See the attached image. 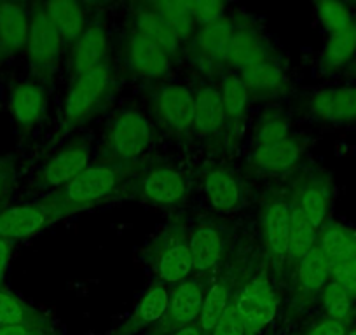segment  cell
I'll return each mask as SVG.
<instances>
[{
    "mask_svg": "<svg viewBox=\"0 0 356 335\" xmlns=\"http://www.w3.org/2000/svg\"><path fill=\"white\" fill-rule=\"evenodd\" d=\"M189 8L194 22L204 26L220 22L225 9L222 2H215V0H196V2H189Z\"/></svg>",
    "mask_w": 356,
    "mask_h": 335,
    "instance_id": "obj_39",
    "label": "cell"
},
{
    "mask_svg": "<svg viewBox=\"0 0 356 335\" xmlns=\"http://www.w3.org/2000/svg\"><path fill=\"white\" fill-rule=\"evenodd\" d=\"M111 88V72L107 67L77 75L63 105L65 124L75 126L86 121L102 104Z\"/></svg>",
    "mask_w": 356,
    "mask_h": 335,
    "instance_id": "obj_3",
    "label": "cell"
},
{
    "mask_svg": "<svg viewBox=\"0 0 356 335\" xmlns=\"http://www.w3.org/2000/svg\"><path fill=\"white\" fill-rule=\"evenodd\" d=\"M290 220H292V208L286 201L275 199L267 204L264 215V232H266L267 248L275 259H285L289 254Z\"/></svg>",
    "mask_w": 356,
    "mask_h": 335,
    "instance_id": "obj_13",
    "label": "cell"
},
{
    "mask_svg": "<svg viewBox=\"0 0 356 335\" xmlns=\"http://www.w3.org/2000/svg\"><path fill=\"white\" fill-rule=\"evenodd\" d=\"M241 79L250 91L269 93V91H276L283 84V72L278 65L271 61H262L255 67L243 70Z\"/></svg>",
    "mask_w": 356,
    "mask_h": 335,
    "instance_id": "obj_31",
    "label": "cell"
},
{
    "mask_svg": "<svg viewBox=\"0 0 356 335\" xmlns=\"http://www.w3.org/2000/svg\"><path fill=\"white\" fill-rule=\"evenodd\" d=\"M318 243V229L307 220L302 211L297 206L292 208V220H290V239L289 254L290 261L299 262L304 255L314 248Z\"/></svg>",
    "mask_w": 356,
    "mask_h": 335,
    "instance_id": "obj_27",
    "label": "cell"
},
{
    "mask_svg": "<svg viewBox=\"0 0 356 335\" xmlns=\"http://www.w3.org/2000/svg\"><path fill=\"white\" fill-rule=\"evenodd\" d=\"M297 276H299L300 286L307 292H318L327 286L332 278V262L323 250L318 246L311 248L299 262H297Z\"/></svg>",
    "mask_w": 356,
    "mask_h": 335,
    "instance_id": "obj_22",
    "label": "cell"
},
{
    "mask_svg": "<svg viewBox=\"0 0 356 335\" xmlns=\"http://www.w3.org/2000/svg\"><path fill=\"white\" fill-rule=\"evenodd\" d=\"M61 44H63V39L47 16L44 6L35 8L33 15L30 16L26 53H29L30 67L37 75L47 77L56 70L61 54Z\"/></svg>",
    "mask_w": 356,
    "mask_h": 335,
    "instance_id": "obj_2",
    "label": "cell"
},
{
    "mask_svg": "<svg viewBox=\"0 0 356 335\" xmlns=\"http://www.w3.org/2000/svg\"><path fill=\"white\" fill-rule=\"evenodd\" d=\"M49 220L46 203L16 204L0 210V239L16 241L42 231Z\"/></svg>",
    "mask_w": 356,
    "mask_h": 335,
    "instance_id": "obj_7",
    "label": "cell"
},
{
    "mask_svg": "<svg viewBox=\"0 0 356 335\" xmlns=\"http://www.w3.org/2000/svg\"><path fill=\"white\" fill-rule=\"evenodd\" d=\"M29 307L15 297L13 293L0 290V327L4 325H29L30 323Z\"/></svg>",
    "mask_w": 356,
    "mask_h": 335,
    "instance_id": "obj_38",
    "label": "cell"
},
{
    "mask_svg": "<svg viewBox=\"0 0 356 335\" xmlns=\"http://www.w3.org/2000/svg\"><path fill=\"white\" fill-rule=\"evenodd\" d=\"M173 335H201V328L197 325H186L178 328Z\"/></svg>",
    "mask_w": 356,
    "mask_h": 335,
    "instance_id": "obj_47",
    "label": "cell"
},
{
    "mask_svg": "<svg viewBox=\"0 0 356 335\" xmlns=\"http://www.w3.org/2000/svg\"><path fill=\"white\" fill-rule=\"evenodd\" d=\"M142 194L152 203L170 206L180 203L186 197L187 186L180 173L171 168L161 166L143 177Z\"/></svg>",
    "mask_w": 356,
    "mask_h": 335,
    "instance_id": "obj_12",
    "label": "cell"
},
{
    "mask_svg": "<svg viewBox=\"0 0 356 335\" xmlns=\"http://www.w3.org/2000/svg\"><path fill=\"white\" fill-rule=\"evenodd\" d=\"M321 300H323L325 313H327L328 320L341 321L344 323L353 311V295L346 288H342L337 281L330 279L327 286L321 293Z\"/></svg>",
    "mask_w": 356,
    "mask_h": 335,
    "instance_id": "obj_34",
    "label": "cell"
},
{
    "mask_svg": "<svg viewBox=\"0 0 356 335\" xmlns=\"http://www.w3.org/2000/svg\"><path fill=\"white\" fill-rule=\"evenodd\" d=\"M11 183H13L11 168H9L6 163H2V161H0V199H2L6 194H8Z\"/></svg>",
    "mask_w": 356,
    "mask_h": 335,
    "instance_id": "obj_45",
    "label": "cell"
},
{
    "mask_svg": "<svg viewBox=\"0 0 356 335\" xmlns=\"http://www.w3.org/2000/svg\"><path fill=\"white\" fill-rule=\"evenodd\" d=\"M121 183V172L111 164L88 166L72 182L58 189L56 194L47 197L49 220L54 222L61 217L93 206L98 201L111 196Z\"/></svg>",
    "mask_w": 356,
    "mask_h": 335,
    "instance_id": "obj_1",
    "label": "cell"
},
{
    "mask_svg": "<svg viewBox=\"0 0 356 335\" xmlns=\"http://www.w3.org/2000/svg\"><path fill=\"white\" fill-rule=\"evenodd\" d=\"M154 13L168 25V28L177 35V39H186L194 25L189 2L182 0H163L154 6Z\"/></svg>",
    "mask_w": 356,
    "mask_h": 335,
    "instance_id": "obj_29",
    "label": "cell"
},
{
    "mask_svg": "<svg viewBox=\"0 0 356 335\" xmlns=\"http://www.w3.org/2000/svg\"><path fill=\"white\" fill-rule=\"evenodd\" d=\"M245 323L239 318L234 304H231L222 320L217 323V327L211 330V335H245Z\"/></svg>",
    "mask_w": 356,
    "mask_h": 335,
    "instance_id": "obj_42",
    "label": "cell"
},
{
    "mask_svg": "<svg viewBox=\"0 0 356 335\" xmlns=\"http://www.w3.org/2000/svg\"><path fill=\"white\" fill-rule=\"evenodd\" d=\"M157 276L166 283H182L193 272L189 245L184 241L171 243L163 250L157 259Z\"/></svg>",
    "mask_w": 356,
    "mask_h": 335,
    "instance_id": "obj_20",
    "label": "cell"
},
{
    "mask_svg": "<svg viewBox=\"0 0 356 335\" xmlns=\"http://www.w3.org/2000/svg\"><path fill=\"white\" fill-rule=\"evenodd\" d=\"M0 335H33L30 325H4L0 327Z\"/></svg>",
    "mask_w": 356,
    "mask_h": 335,
    "instance_id": "obj_46",
    "label": "cell"
},
{
    "mask_svg": "<svg viewBox=\"0 0 356 335\" xmlns=\"http://www.w3.org/2000/svg\"><path fill=\"white\" fill-rule=\"evenodd\" d=\"M234 28L227 19L213 23V25L204 26L201 32L200 44L204 54H208L213 60L227 61L229 49H231L232 39H234Z\"/></svg>",
    "mask_w": 356,
    "mask_h": 335,
    "instance_id": "obj_30",
    "label": "cell"
},
{
    "mask_svg": "<svg viewBox=\"0 0 356 335\" xmlns=\"http://www.w3.org/2000/svg\"><path fill=\"white\" fill-rule=\"evenodd\" d=\"M30 16L18 2H0V58L13 56L26 47Z\"/></svg>",
    "mask_w": 356,
    "mask_h": 335,
    "instance_id": "obj_9",
    "label": "cell"
},
{
    "mask_svg": "<svg viewBox=\"0 0 356 335\" xmlns=\"http://www.w3.org/2000/svg\"><path fill=\"white\" fill-rule=\"evenodd\" d=\"M229 65L236 68H241L246 70L250 67H255V65L266 61V53H264V47L260 44V40L253 35L252 32H241L234 33V39H232L231 49L227 54Z\"/></svg>",
    "mask_w": 356,
    "mask_h": 335,
    "instance_id": "obj_28",
    "label": "cell"
},
{
    "mask_svg": "<svg viewBox=\"0 0 356 335\" xmlns=\"http://www.w3.org/2000/svg\"><path fill=\"white\" fill-rule=\"evenodd\" d=\"M348 335H356V328H353V330H349Z\"/></svg>",
    "mask_w": 356,
    "mask_h": 335,
    "instance_id": "obj_48",
    "label": "cell"
},
{
    "mask_svg": "<svg viewBox=\"0 0 356 335\" xmlns=\"http://www.w3.org/2000/svg\"><path fill=\"white\" fill-rule=\"evenodd\" d=\"M318 246L332 264L346 262L356 255V231L341 224H328L321 229Z\"/></svg>",
    "mask_w": 356,
    "mask_h": 335,
    "instance_id": "obj_21",
    "label": "cell"
},
{
    "mask_svg": "<svg viewBox=\"0 0 356 335\" xmlns=\"http://www.w3.org/2000/svg\"><path fill=\"white\" fill-rule=\"evenodd\" d=\"M204 190L213 204V208L222 213L236 210L241 201V189L234 177L225 170H213L204 179Z\"/></svg>",
    "mask_w": 356,
    "mask_h": 335,
    "instance_id": "obj_19",
    "label": "cell"
},
{
    "mask_svg": "<svg viewBox=\"0 0 356 335\" xmlns=\"http://www.w3.org/2000/svg\"><path fill=\"white\" fill-rule=\"evenodd\" d=\"M89 164V149L86 143H74L51 157L37 177L42 189H61L81 175Z\"/></svg>",
    "mask_w": 356,
    "mask_h": 335,
    "instance_id": "obj_6",
    "label": "cell"
},
{
    "mask_svg": "<svg viewBox=\"0 0 356 335\" xmlns=\"http://www.w3.org/2000/svg\"><path fill=\"white\" fill-rule=\"evenodd\" d=\"M307 335H348L344 323L334 320H325L321 323H318L316 327L311 328V332Z\"/></svg>",
    "mask_w": 356,
    "mask_h": 335,
    "instance_id": "obj_43",
    "label": "cell"
},
{
    "mask_svg": "<svg viewBox=\"0 0 356 335\" xmlns=\"http://www.w3.org/2000/svg\"><path fill=\"white\" fill-rule=\"evenodd\" d=\"M204 302V292L201 285L194 279L182 281L170 295V307H168V321L175 327L193 325L201 314V307Z\"/></svg>",
    "mask_w": 356,
    "mask_h": 335,
    "instance_id": "obj_15",
    "label": "cell"
},
{
    "mask_svg": "<svg viewBox=\"0 0 356 335\" xmlns=\"http://www.w3.org/2000/svg\"><path fill=\"white\" fill-rule=\"evenodd\" d=\"M316 15L328 33L339 32V30L349 28V26L355 25L351 11L342 2H330V0L320 2L316 6Z\"/></svg>",
    "mask_w": 356,
    "mask_h": 335,
    "instance_id": "obj_37",
    "label": "cell"
},
{
    "mask_svg": "<svg viewBox=\"0 0 356 335\" xmlns=\"http://www.w3.org/2000/svg\"><path fill=\"white\" fill-rule=\"evenodd\" d=\"M304 217L311 222L316 229L325 225L328 215V196L321 187L309 186L300 193L299 204H297Z\"/></svg>",
    "mask_w": 356,
    "mask_h": 335,
    "instance_id": "obj_35",
    "label": "cell"
},
{
    "mask_svg": "<svg viewBox=\"0 0 356 335\" xmlns=\"http://www.w3.org/2000/svg\"><path fill=\"white\" fill-rule=\"evenodd\" d=\"M229 304V288L225 286V283H215L208 293L204 295L203 307H201L200 314V325L197 327L204 332H210L217 327L218 321L222 320V316L225 314Z\"/></svg>",
    "mask_w": 356,
    "mask_h": 335,
    "instance_id": "obj_32",
    "label": "cell"
},
{
    "mask_svg": "<svg viewBox=\"0 0 356 335\" xmlns=\"http://www.w3.org/2000/svg\"><path fill=\"white\" fill-rule=\"evenodd\" d=\"M285 138H289V128H286V122L280 117H271V119H267V121L260 126L259 136H257V147L282 142V140Z\"/></svg>",
    "mask_w": 356,
    "mask_h": 335,
    "instance_id": "obj_40",
    "label": "cell"
},
{
    "mask_svg": "<svg viewBox=\"0 0 356 335\" xmlns=\"http://www.w3.org/2000/svg\"><path fill=\"white\" fill-rule=\"evenodd\" d=\"M128 58L133 70L143 77H163L170 70V56L136 33L129 39Z\"/></svg>",
    "mask_w": 356,
    "mask_h": 335,
    "instance_id": "obj_17",
    "label": "cell"
},
{
    "mask_svg": "<svg viewBox=\"0 0 356 335\" xmlns=\"http://www.w3.org/2000/svg\"><path fill=\"white\" fill-rule=\"evenodd\" d=\"M309 111L314 117L332 124L356 122V86L321 90L311 98Z\"/></svg>",
    "mask_w": 356,
    "mask_h": 335,
    "instance_id": "obj_8",
    "label": "cell"
},
{
    "mask_svg": "<svg viewBox=\"0 0 356 335\" xmlns=\"http://www.w3.org/2000/svg\"><path fill=\"white\" fill-rule=\"evenodd\" d=\"M152 129L138 111H122L114 117L108 131V147L122 161L135 159L149 149Z\"/></svg>",
    "mask_w": 356,
    "mask_h": 335,
    "instance_id": "obj_4",
    "label": "cell"
},
{
    "mask_svg": "<svg viewBox=\"0 0 356 335\" xmlns=\"http://www.w3.org/2000/svg\"><path fill=\"white\" fill-rule=\"evenodd\" d=\"M46 93L44 88L35 82H22L9 97V108L13 117L23 128H30L42 119L46 112Z\"/></svg>",
    "mask_w": 356,
    "mask_h": 335,
    "instance_id": "obj_14",
    "label": "cell"
},
{
    "mask_svg": "<svg viewBox=\"0 0 356 335\" xmlns=\"http://www.w3.org/2000/svg\"><path fill=\"white\" fill-rule=\"evenodd\" d=\"M11 254H13V241L0 239V281L4 279L6 271H8L9 261H11Z\"/></svg>",
    "mask_w": 356,
    "mask_h": 335,
    "instance_id": "obj_44",
    "label": "cell"
},
{
    "mask_svg": "<svg viewBox=\"0 0 356 335\" xmlns=\"http://www.w3.org/2000/svg\"><path fill=\"white\" fill-rule=\"evenodd\" d=\"M189 252L193 259V268L200 272L213 269L220 262L224 254V239L222 234L213 227H197L189 239Z\"/></svg>",
    "mask_w": 356,
    "mask_h": 335,
    "instance_id": "obj_16",
    "label": "cell"
},
{
    "mask_svg": "<svg viewBox=\"0 0 356 335\" xmlns=\"http://www.w3.org/2000/svg\"><path fill=\"white\" fill-rule=\"evenodd\" d=\"M44 9L63 40L75 42L84 32V11L77 2L56 0L44 6Z\"/></svg>",
    "mask_w": 356,
    "mask_h": 335,
    "instance_id": "obj_23",
    "label": "cell"
},
{
    "mask_svg": "<svg viewBox=\"0 0 356 335\" xmlns=\"http://www.w3.org/2000/svg\"><path fill=\"white\" fill-rule=\"evenodd\" d=\"M234 307L246 330H260L275 320L278 300L267 279L255 278L239 292Z\"/></svg>",
    "mask_w": 356,
    "mask_h": 335,
    "instance_id": "obj_5",
    "label": "cell"
},
{
    "mask_svg": "<svg viewBox=\"0 0 356 335\" xmlns=\"http://www.w3.org/2000/svg\"><path fill=\"white\" fill-rule=\"evenodd\" d=\"M332 279L356 297V255L349 261L332 265Z\"/></svg>",
    "mask_w": 356,
    "mask_h": 335,
    "instance_id": "obj_41",
    "label": "cell"
},
{
    "mask_svg": "<svg viewBox=\"0 0 356 335\" xmlns=\"http://www.w3.org/2000/svg\"><path fill=\"white\" fill-rule=\"evenodd\" d=\"M225 108L222 104L220 91L215 88H203L194 95L193 126L203 135H211L225 121Z\"/></svg>",
    "mask_w": 356,
    "mask_h": 335,
    "instance_id": "obj_18",
    "label": "cell"
},
{
    "mask_svg": "<svg viewBox=\"0 0 356 335\" xmlns=\"http://www.w3.org/2000/svg\"><path fill=\"white\" fill-rule=\"evenodd\" d=\"M353 74H355V77H356V60H355V63H353Z\"/></svg>",
    "mask_w": 356,
    "mask_h": 335,
    "instance_id": "obj_49",
    "label": "cell"
},
{
    "mask_svg": "<svg viewBox=\"0 0 356 335\" xmlns=\"http://www.w3.org/2000/svg\"><path fill=\"white\" fill-rule=\"evenodd\" d=\"M107 56L108 39L104 28L98 25L88 26L74 44L72 65H74L75 75L88 74V72L97 70V68L107 67Z\"/></svg>",
    "mask_w": 356,
    "mask_h": 335,
    "instance_id": "obj_11",
    "label": "cell"
},
{
    "mask_svg": "<svg viewBox=\"0 0 356 335\" xmlns=\"http://www.w3.org/2000/svg\"><path fill=\"white\" fill-rule=\"evenodd\" d=\"M300 156V145L289 138L282 142L269 143V145H259L255 150V164L264 172H285L297 163Z\"/></svg>",
    "mask_w": 356,
    "mask_h": 335,
    "instance_id": "obj_24",
    "label": "cell"
},
{
    "mask_svg": "<svg viewBox=\"0 0 356 335\" xmlns=\"http://www.w3.org/2000/svg\"><path fill=\"white\" fill-rule=\"evenodd\" d=\"M157 112L168 128L184 131L193 124L194 95L178 84L163 88L157 95Z\"/></svg>",
    "mask_w": 356,
    "mask_h": 335,
    "instance_id": "obj_10",
    "label": "cell"
},
{
    "mask_svg": "<svg viewBox=\"0 0 356 335\" xmlns=\"http://www.w3.org/2000/svg\"><path fill=\"white\" fill-rule=\"evenodd\" d=\"M136 35L149 40L156 47H159L164 54L171 56L178 47V39L166 23L154 11H145L136 18Z\"/></svg>",
    "mask_w": 356,
    "mask_h": 335,
    "instance_id": "obj_25",
    "label": "cell"
},
{
    "mask_svg": "<svg viewBox=\"0 0 356 335\" xmlns=\"http://www.w3.org/2000/svg\"><path fill=\"white\" fill-rule=\"evenodd\" d=\"M356 54V28L355 25L349 28L339 30L330 33L325 46L321 63L328 70H337L353 60Z\"/></svg>",
    "mask_w": 356,
    "mask_h": 335,
    "instance_id": "obj_26",
    "label": "cell"
},
{
    "mask_svg": "<svg viewBox=\"0 0 356 335\" xmlns=\"http://www.w3.org/2000/svg\"><path fill=\"white\" fill-rule=\"evenodd\" d=\"M168 307H170V292L163 285H152L140 300L136 320L140 325H152L166 316Z\"/></svg>",
    "mask_w": 356,
    "mask_h": 335,
    "instance_id": "obj_33",
    "label": "cell"
},
{
    "mask_svg": "<svg viewBox=\"0 0 356 335\" xmlns=\"http://www.w3.org/2000/svg\"><path fill=\"white\" fill-rule=\"evenodd\" d=\"M355 28H356V23H355Z\"/></svg>",
    "mask_w": 356,
    "mask_h": 335,
    "instance_id": "obj_50",
    "label": "cell"
},
{
    "mask_svg": "<svg viewBox=\"0 0 356 335\" xmlns=\"http://www.w3.org/2000/svg\"><path fill=\"white\" fill-rule=\"evenodd\" d=\"M220 95H222V104H224V108H225V115L232 119L241 117L250 97V90L246 88L243 79L236 77V75H229V77L224 81V86H222Z\"/></svg>",
    "mask_w": 356,
    "mask_h": 335,
    "instance_id": "obj_36",
    "label": "cell"
}]
</instances>
